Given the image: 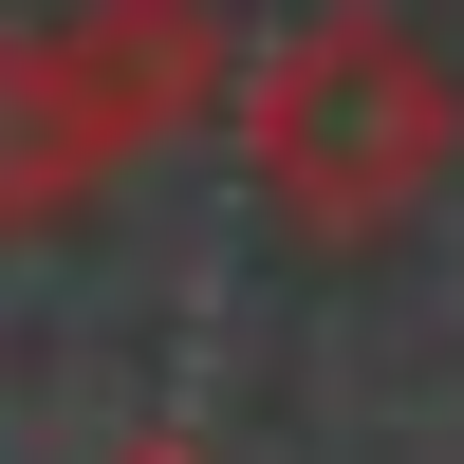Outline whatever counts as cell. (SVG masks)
<instances>
[{
  "label": "cell",
  "instance_id": "1",
  "mask_svg": "<svg viewBox=\"0 0 464 464\" xmlns=\"http://www.w3.org/2000/svg\"><path fill=\"white\" fill-rule=\"evenodd\" d=\"M446 130H464V93H446V56L391 0H316L242 74V149H260V186H279L297 242H391L446 186Z\"/></svg>",
  "mask_w": 464,
  "mask_h": 464
},
{
  "label": "cell",
  "instance_id": "2",
  "mask_svg": "<svg viewBox=\"0 0 464 464\" xmlns=\"http://www.w3.org/2000/svg\"><path fill=\"white\" fill-rule=\"evenodd\" d=\"M223 19L205 0H74V19L0 37V223H74L111 168H149L168 130H205Z\"/></svg>",
  "mask_w": 464,
  "mask_h": 464
},
{
  "label": "cell",
  "instance_id": "3",
  "mask_svg": "<svg viewBox=\"0 0 464 464\" xmlns=\"http://www.w3.org/2000/svg\"><path fill=\"white\" fill-rule=\"evenodd\" d=\"M111 464H205V446H186V428H149V446H111Z\"/></svg>",
  "mask_w": 464,
  "mask_h": 464
}]
</instances>
